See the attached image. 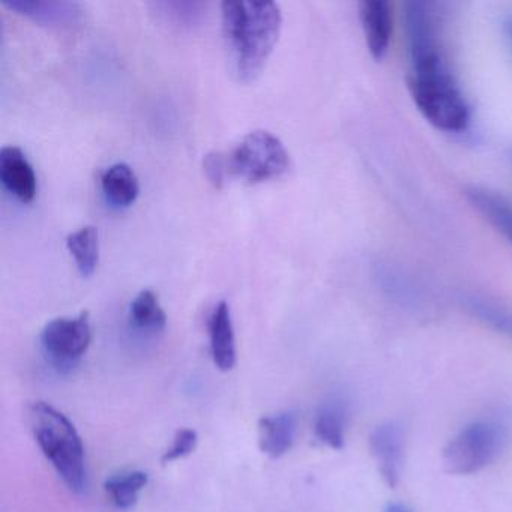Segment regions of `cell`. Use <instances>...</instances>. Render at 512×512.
Instances as JSON below:
<instances>
[{
	"mask_svg": "<svg viewBox=\"0 0 512 512\" xmlns=\"http://www.w3.org/2000/svg\"><path fill=\"white\" fill-rule=\"evenodd\" d=\"M410 59L409 89L421 115L443 133H463L470 107L440 46L436 11L424 2L404 5Z\"/></svg>",
	"mask_w": 512,
	"mask_h": 512,
	"instance_id": "6da1fadb",
	"label": "cell"
},
{
	"mask_svg": "<svg viewBox=\"0 0 512 512\" xmlns=\"http://www.w3.org/2000/svg\"><path fill=\"white\" fill-rule=\"evenodd\" d=\"M223 34L233 70L242 82L259 76L280 37V7L275 2L227 0L221 5Z\"/></svg>",
	"mask_w": 512,
	"mask_h": 512,
	"instance_id": "7a4b0ae2",
	"label": "cell"
},
{
	"mask_svg": "<svg viewBox=\"0 0 512 512\" xmlns=\"http://www.w3.org/2000/svg\"><path fill=\"white\" fill-rule=\"evenodd\" d=\"M32 430L41 452L71 491L88 490L85 445L76 425L52 404L38 401L31 410Z\"/></svg>",
	"mask_w": 512,
	"mask_h": 512,
	"instance_id": "3957f363",
	"label": "cell"
},
{
	"mask_svg": "<svg viewBox=\"0 0 512 512\" xmlns=\"http://www.w3.org/2000/svg\"><path fill=\"white\" fill-rule=\"evenodd\" d=\"M226 163L229 176L259 184L284 175L289 170L290 158L277 136L257 130L247 134L226 154Z\"/></svg>",
	"mask_w": 512,
	"mask_h": 512,
	"instance_id": "277c9868",
	"label": "cell"
},
{
	"mask_svg": "<svg viewBox=\"0 0 512 512\" xmlns=\"http://www.w3.org/2000/svg\"><path fill=\"white\" fill-rule=\"evenodd\" d=\"M506 431L493 421L466 425L443 451V467L451 475H473L490 466L505 448Z\"/></svg>",
	"mask_w": 512,
	"mask_h": 512,
	"instance_id": "5b68a950",
	"label": "cell"
},
{
	"mask_svg": "<svg viewBox=\"0 0 512 512\" xmlns=\"http://www.w3.org/2000/svg\"><path fill=\"white\" fill-rule=\"evenodd\" d=\"M91 341V320L86 311L77 317L52 320L44 326L40 335L41 349L47 362L62 374L79 364L88 352Z\"/></svg>",
	"mask_w": 512,
	"mask_h": 512,
	"instance_id": "8992f818",
	"label": "cell"
},
{
	"mask_svg": "<svg viewBox=\"0 0 512 512\" xmlns=\"http://www.w3.org/2000/svg\"><path fill=\"white\" fill-rule=\"evenodd\" d=\"M370 449L376 458L380 475L389 487H397L403 467V433L395 424H382L371 433Z\"/></svg>",
	"mask_w": 512,
	"mask_h": 512,
	"instance_id": "52a82bcc",
	"label": "cell"
},
{
	"mask_svg": "<svg viewBox=\"0 0 512 512\" xmlns=\"http://www.w3.org/2000/svg\"><path fill=\"white\" fill-rule=\"evenodd\" d=\"M365 44L374 61H382L392 38V8L386 0H365L359 7Z\"/></svg>",
	"mask_w": 512,
	"mask_h": 512,
	"instance_id": "ba28073f",
	"label": "cell"
},
{
	"mask_svg": "<svg viewBox=\"0 0 512 512\" xmlns=\"http://www.w3.org/2000/svg\"><path fill=\"white\" fill-rule=\"evenodd\" d=\"M0 179L20 202L29 203L37 194V176L22 149L5 146L0 151Z\"/></svg>",
	"mask_w": 512,
	"mask_h": 512,
	"instance_id": "9c48e42d",
	"label": "cell"
},
{
	"mask_svg": "<svg viewBox=\"0 0 512 512\" xmlns=\"http://www.w3.org/2000/svg\"><path fill=\"white\" fill-rule=\"evenodd\" d=\"M209 347L212 361L220 371H230L236 365V338L232 313L226 301L218 302L208 322Z\"/></svg>",
	"mask_w": 512,
	"mask_h": 512,
	"instance_id": "30bf717a",
	"label": "cell"
},
{
	"mask_svg": "<svg viewBox=\"0 0 512 512\" xmlns=\"http://www.w3.org/2000/svg\"><path fill=\"white\" fill-rule=\"evenodd\" d=\"M470 205L500 233L512 247V202L490 188L473 185L466 190Z\"/></svg>",
	"mask_w": 512,
	"mask_h": 512,
	"instance_id": "8fae6325",
	"label": "cell"
},
{
	"mask_svg": "<svg viewBox=\"0 0 512 512\" xmlns=\"http://www.w3.org/2000/svg\"><path fill=\"white\" fill-rule=\"evenodd\" d=\"M298 431V416L280 412L259 421V448L269 458H280L292 449Z\"/></svg>",
	"mask_w": 512,
	"mask_h": 512,
	"instance_id": "7c38bea8",
	"label": "cell"
},
{
	"mask_svg": "<svg viewBox=\"0 0 512 512\" xmlns=\"http://www.w3.org/2000/svg\"><path fill=\"white\" fill-rule=\"evenodd\" d=\"M101 187L107 202L116 208H128L139 197V179L128 164L116 163L101 176Z\"/></svg>",
	"mask_w": 512,
	"mask_h": 512,
	"instance_id": "4fadbf2b",
	"label": "cell"
},
{
	"mask_svg": "<svg viewBox=\"0 0 512 512\" xmlns=\"http://www.w3.org/2000/svg\"><path fill=\"white\" fill-rule=\"evenodd\" d=\"M148 482V473L143 470H122L106 479L104 490L116 508L130 509L137 505Z\"/></svg>",
	"mask_w": 512,
	"mask_h": 512,
	"instance_id": "5bb4252c",
	"label": "cell"
},
{
	"mask_svg": "<svg viewBox=\"0 0 512 512\" xmlns=\"http://www.w3.org/2000/svg\"><path fill=\"white\" fill-rule=\"evenodd\" d=\"M130 323L137 332L155 335L166 328L167 317L158 296L152 290H142L130 305Z\"/></svg>",
	"mask_w": 512,
	"mask_h": 512,
	"instance_id": "9a60e30c",
	"label": "cell"
},
{
	"mask_svg": "<svg viewBox=\"0 0 512 512\" xmlns=\"http://www.w3.org/2000/svg\"><path fill=\"white\" fill-rule=\"evenodd\" d=\"M346 409L340 401H329L320 407L314 421V434L323 445L332 449H341L346 437Z\"/></svg>",
	"mask_w": 512,
	"mask_h": 512,
	"instance_id": "2e32d148",
	"label": "cell"
},
{
	"mask_svg": "<svg viewBox=\"0 0 512 512\" xmlns=\"http://www.w3.org/2000/svg\"><path fill=\"white\" fill-rule=\"evenodd\" d=\"M8 8L17 11L35 22L46 23V25H62V23L73 22L76 19L77 5L70 2H41V0H31V2H5Z\"/></svg>",
	"mask_w": 512,
	"mask_h": 512,
	"instance_id": "e0dca14e",
	"label": "cell"
},
{
	"mask_svg": "<svg viewBox=\"0 0 512 512\" xmlns=\"http://www.w3.org/2000/svg\"><path fill=\"white\" fill-rule=\"evenodd\" d=\"M67 248L83 277L94 274L100 260V241L98 230L94 226H85L77 232L70 233Z\"/></svg>",
	"mask_w": 512,
	"mask_h": 512,
	"instance_id": "ac0fdd59",
	"label": "cell"
},
{
	"mask_svg": "<svg viewBox=\"0 0 512 512\" xmlns=\"http://www.w3.org/2000/svg\"><path fill=\"white\" fill-rule=\"evenodd\" d=\"M467 308L470 313L475 314L479 320L487 323L491 328L512 338V313L503 310L499 305L485 299L469 298L467 299Z\"/></svg>",
	"mask_w": 512,
	"mask_h": 512,
	"instance_id": "d6986e66",
	"label": "cell"
},
{
	"mask_svg": "<svg viewBox=\"0 0 512 512\" xmlns=\"http://www.w3.org/2000/svg\"><path fill=\"white\" fill-rule=\"evenodd\" d=\"M197 443H199V434L193 428H179L173 436L172 445L164 451L163 460L164 464L175 463V461L182 460L196 451Z\"/></svg>",
	"mask_w": 512,
	"mask_h": 512,
	"instance_id": "ffe728a7",
	"label": "cell"
},
{
	"mask_svg": "<svg viewBox=\"0 0 512 512\" xmlns=\"http://www.w3.org/2000/svg\"><path fill=\"white\" fill-rule=\"evenodd\" d=\"M203 169H205L206 178L214 185V188L221 190L226 184L227 172L226 154L221 152H211L203 158Z\"/></svg>",
	"mask_w": 512,
	"mask_h": 512,
	"instance_id": "44dd1931",
	"label": "cell"
},
{
	"mask_svg": "<svg viewBox=\"0 0 512 512\" xmlns=\"http://www.w3.org/2000/svg\"><path fill=\"white\" fill-rule=\"evenodd\" d=\"M383 512H412V509L404 505V503L394 502L386 505L385 511Z\"/></svg>",
	"mask_w": 512,
	"mask_h": 512,
	"instance_id": "7402d4cb",
	"label": "cell"
},
{
	"mask_svg": "<svg viewBox=\"0 0 512 512\" xmlns=\"http://www.w3.org/2000/svg\"><path fill=\"white\" fill-rule=\"evenodd\" d=\"M503 25H505V35L506 38H508L509 46H511L512 50V17H508Z\"/></svg>",
	"mask_w": 512,
	"mask_h": 512,
	"instance_id": "603a6c76",
	"label": "cell"
}]
</instances>
